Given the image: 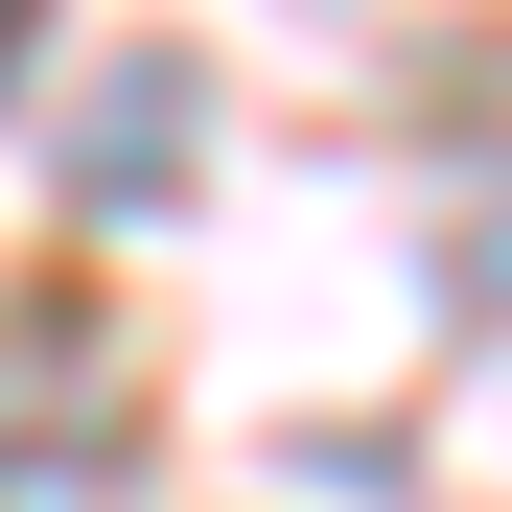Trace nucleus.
<instances>
[{"instance_id": "nucleus-1", "label": "nucleus", "mask_w": 512, "mask_h": 512, "mask_svg": "<svg viewBox=\"0 0 512 512\" xmlns=\"http://www.w3.org/2000/svg\"><path fill=\"white\" fill-rule=\"evenodd\" d=\"M0 47H24V0H0Z\"/></svg>"}]
</instances>
